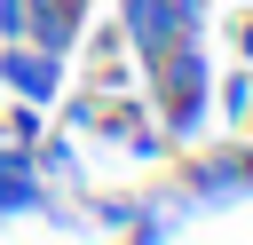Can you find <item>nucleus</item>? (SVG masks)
Segmentation results:
<instances>
[{"mask_svg": "<svg viewBox=\"0 0 253 245\" xmlns=\"http://www.w3.org/2000/svg\"><path fill=\"white\" fill-rule=\"evenodd\" d=\"M24 16H32V0H0V40H24Z\"/></svg>", "mask_w": 253, "mask_h": 245, "instance_id": "1a4fd4ad", "label": "nucleus"}, {"mask_svg": "<svg viewBox=\"0 0 253 245\" xmlns=\"http://www.w3.org/2000/svg\"><path fill=\"white\" fill-rule=\"evenodd\" d=\"M111 24L126 32V55H134L142 71H150V63H158V55H166L182 32H198V24H190L174 0H119V16H111Z\"/></svg>", "mask_w": 253, "mask_h": 245, "instance_id": "f03ea898", "label": "nucleus"}, {"mask_svg": "<svg viewBox=\"0 0 253 245\" xmlns=\"http://www.w3.org/2000/svg\"><path fill=\"white\" fill-rule=\"evenodd\" d=\"M32 205H47L40 150H32V142H0V221H8V213H32Z\"/></svg>", "mask_w": 253, "mask_h": 245, "instance_id": "39448f33", "label": "nucleus"}, {"mask_svg": "<svg viewBox=\"0 0 253 245\" xmlns=\"http://www.w3.org/2000/svg\"><path fill=\"white\" fill-rule=\"evenodd\" d=\"M8 142H40V103H16L8 111Z\"/></svg>", "mask_w": 253, "mask_h": 245, "instance_id": "6e6552de", "label": "nucleus"}, {"mask_svg": "<svg viewBox=\"0 0 253 245\" xmlns=\"http://www.w3.org/2000/svg\"><path fill=\"white\" fill-rule=\"evenodd\" d=\"M174 8H182L190 24H206V8H213V0H174Z\"/></svg>", "mask_w": 253, "mask_h": 245, "instance_id": "9b49d317", "label": "nucleus"}, {"mask_svg": "<svg viewBox=\"0 0 253 245\" xmlns=\"http://www.w3.org/2000/svg\"><path fill=\"white\" fill-rule=\"evenodd\" d=\"M150 79H158V126H166V142H198V126H206V55H198V32H182L158 63H150Z\"/></svg>", "mask_w": 253, "mask_h": 245, "instance_id": "f257e3e1", "label": "nucleus"}, {"mask_svg": "<svg viewBox=\"0 0 253 245\" xmlns=\"http://www.w3.org/2000/svg\"><path fill=\"white\" fill-rule=\"evenodd\" d=\"M221 119H229V126H245V119H253V63L221 79Z\"/></svg>", "mask_w": 253, "mask_h": 245, "instance_id": "0eeeda50", "label": "nucleus"}, {"mask_svg": "<svg viewBox=\"0 0 253 245\" xmlns=\"http://www.w3.org/2000/svg\"><path fill=\"white\" fill-rule=\"evenodd\" d=\"M237 55H245V63H253V8H245V16H237Z\"/></svg>", "mask_w": 253, "mask_h": 245, "instance_id": "9d476101", "label": "nucleus"}, {"mask_svg": "<svg viewBox=\"0 0 253 245\" xmlns=\"http://www.w3.org/2000/svg\"><path fill=\"white\" fill-rule=\"evenodd\" d=\"M79 32H87V0H32V16H24V40L47 55H71Z\"/></svg>", "mask_w": 253, "mask_h": 245, "instance_id": "423d86ee", "label": "nucleus"}, {"mask_svg": "<svg viewBox=\"0 0 253 245\" xmlns=\"http://www.w3.org/2000/svg\"><path fill=\"white\" fill-rule=\"evenodd\" d=\"M0 87L16 103H55L63 95V55H47L32 40H0Z\"/></svg>", "mask_w": 253, "mask_h": 245, "instance_id": "7ed1b4c3", "label": "nucleus"}, {"mask_svg": "<svg viewBox=\"0 0 253 245\" xmlns=\"http://www.w3.org/2000/svg\"><path fill=\"white\" fill-rule=\"evenodd\" d=\"M182 198L190 205H229L245 198V150H198L182 166Z\"/></svg>", "mask_w": 253, "mask_h": 245, "instance_id": "20e7f679", "label": "nucleus"}]
</instances>
